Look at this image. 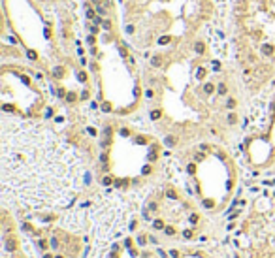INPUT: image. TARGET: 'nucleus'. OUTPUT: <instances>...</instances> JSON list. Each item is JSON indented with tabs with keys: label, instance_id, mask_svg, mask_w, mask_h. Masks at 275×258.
<instances>
[{
	"label": "nucleus",
	"instance_id": "nucleus-1",
	"mask_svg": "<svg viewBox=\"0 0 275 258\" xmlns=\"http://www.w3.org/2000/svg\"><path fill=\"white\" fill-rule=\"evenodd\" d=\"M2 202L30 211L57 209L79 187L81 164L62 139L41 124L2 119Z\"/></svg>",
	"mask_w": 275,
	"mask_h": 258
},
{
	"label": "nucleus",
	"instance_id": "nucleus-8",
	"mask_svg": "<svg viewBox=\"0 0 275 258\" xmlns=\"http://www.w3.org/2000/svg\"><path fill=\"white\" fill-rule=\"evenodd\" d=\"M170 254H172V258H179V253H177V250H172Z\"/></svg>",
	"mask_w": 275,
	"mask_h": 258
},
{
	"label": "nucleus",
	"instance_id": "nucleus-6",
	"mask_svg": "<svg viewBox=\"0 0 275 258\" xmlns=\"http://www.w3.org/2000/svg\"><path fill=\"white\" fill-rule=\"evenodd\" d=\"M166 234H168V235H173V228L168 226V228H166Z\"/></svg>",
	"mask_w": 275,
	"mask_h": 258
},
{
	"label": "nucleus",
	"instance_id": "nucleus-12",
	"mask_svg": "<svg viewBox=\"0 0 275 258\" xmlns=\"http://www.w3.org/2000/svg\"><path fill=\"white\" fill-rule=\"evenodd\" d=\"M55 258H62V256H55Z\"/></svg>",
	"mask_w": 275,
	"mask_h": 258
},
{
	"label": "nucleus",
	"instance_id": "nucleus-3",
	"mask_svg": "<svg viewBox=\"0 0 275 258\" xmlns=\"http://www.w3.org/2000/svg\"><path fill=\"white\" fill-rule=\"evenodd\" d=\"M51 245H53V249H59V241H57V238H53V239H51Z\"/></svg>",
	"mask_w": 275,
	"mask_h": 258
},
{
	"label": "nucleus",
	"instance_id": "nucleus-7",
	"mask_svg": "<svg viewBox=\"0 0 275 258\" xmlns=\"http://www.w3.org/2000/svg\"><path fill=\"white\" fill-rule=\"evenodd\" d=\"M183 234H185V238L188 239V238H192V232H190V230H187V232H183Z\"/></svg>",
	"mask_w": 275,
	"mask_h": 258
},
{
	"label": "nucleus",
	"instance_id": "nucleus-5",
	"mask_svg": "<svg viewBox=\"0 0 275 258\" xmlns=\"http://www.w3.org/2000/svg\"><path fill=\"white\" fill-rule=\"evenodd\" d=\"M173 141H175V138H166V143L168 145H173Z\"/></svg>",
	"mask_w": 275,
	"mask_h": 258
},
{
	"label": "nucleus",
	"instance_id": "nucleus-2",
	"mask_svg": "<svg viewBox=\"0 0 275 258\" xmlns=\"http://www.w3.org/2000/svg\"><path fill=\"white\" fill-rule=\"evenodd\" d=\"M4 247H6V250H8V253H11V250H15L17 241H15V239H6V241H4Z\"/></svg>",
	"mask_w": 275,
	"mask_h": 258
},
{
	"label": "nucleus",
	"instance_id": "nucleus-4",
	"mask_svg": "<svg viewBox=\"0 0 275 258\" xmlns=\"http://www.w3.org/2000/svg\"><path fill=\"white\" fill-rule=\"evenodd\" d=\"M154 228H164V224H162V220H154Z\"/></svg>",
	"mask_w": 275,
	"mask_h": 258
},
{
	"label": "nucleus",
	"instance_id": "nucleus-10",
	"mask_svg": "<svg viewBox=\"0 0 275 258\" xmlns=\"http://www.w3.org/2000/svg\"><path fill=\"white\" fill-rule=\"evenodd\" d=\"M190 222H198V215H192V217H190Z\"/></svg>",
	"mask_w": 275,
	"mask_h": 258
},
{
	"label": "nucleus",
	"instance_id": "nucleus-11",
	"mask_svg": "<svg viewBox=\"0 0 275 258\" xmlns=\"http://www.w3.org/2000/svg\"><path fill=\"white\" fill-rule=\"evenodd\" d=\"M44 258H53V256L51 254H44Z\"/></svg>",
	"mask_w": 275,
	"mask_h": 258
},
{
	"label": "nucleus",
	"instance_id": "nucleus-9",
	"mask_svg": "<svg viewBox=\"0 0 275 258\" xmlns=\"http://www.w3.org/2000/svg\"><path fill=\"white\" fill-rule=\"evenodd\" d=\"M160 117V111H153V119H158Z\"/></svg>",
	"mask_w": 275,
	"mask_h": 258
}]
</instances>
